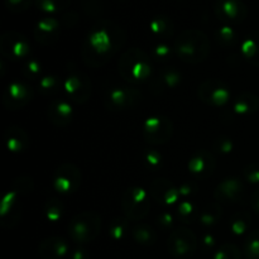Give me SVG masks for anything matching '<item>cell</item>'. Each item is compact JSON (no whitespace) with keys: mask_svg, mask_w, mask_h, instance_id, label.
<instances>
[{"mask_svg":"<svg viewBox=\"0 0 259 259\" xmlns=\"http://www.w3.org/2000/svg\"><path fill=\"white\" fill-rule=\"evenodd\" d=\"M215 8L218 14L229 19H237L245 15V7L239 0H219Z\"/></svg>","mask_w":259,"mask_h":259,"instance_id":"1","label":"cell"},{"mask_svg":"<svg viewBox=\"0 0 259 259\" xmlns=\"http://www.w3.org/2000/svg\"><path fill=\"white\" fill-rule=\"evenodd\" d=\"M39 8L46 12H56L58 9L67 7L70 0H37Z\"/></svg>","mask_w":259,"mask_h":259,"instance_id":"2","label":"cell"},{"mask_svg":"<svg viewBox=\"0 0 259 259\" xmlns=\"http://www.w3.org/2000/svg\"><path fill=\"white\" fill-rule=\"evenodd\" d=\"M19 2L22 3V4L28 5L29 0H10V5H19Z\"/></svg>","mask_w":259,"mask_h":259,"instance_id":"3","label":"cell"}]
</instances>
